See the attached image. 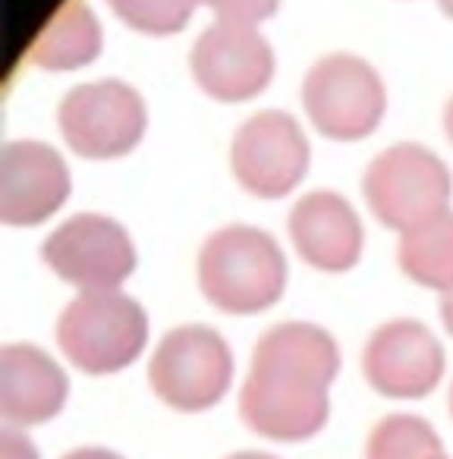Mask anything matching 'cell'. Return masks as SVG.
I'll return each mask as SVG.
<instances>
[{
  "mask_svg": "<svg viewBox=\"0 0 453 459\" xmlns=\"http://www.w3.org/2000/svg\"><path fill=\"white\" fill-rule=\"evenodd\" d=\"M198 287L223 312H262L287 287V258L271 233L231 223L214 230L198 249Z\"/></svg>",
  "mask_w": 453,
  "mask_h": 459,
  "instance_id": "obj_1",
  "label": "cell"
},
{
  "mask_svg": "<svg viewBox=\"0 0 453 459\" xmlns=\"http://www.w3.org/2000/svg\"><path fill=\"white\" fill-rule=\"evenodd\" d=\"M57 340L76 368L89 375H110L135 362L145 350V308L120 290H91L64 308Z\"/></svg>",
  "mask_w": 453,
  "mask_h": 459,
  "instance_id": "obj_2",
  "label": "cell"
},
{
  "mask_svg": "<svg viewBox=\"0 0 453 459\" xmlns=\"http://www.w3.org/2000/svg\"><path fill=\"white\" fill-rule=\"evenodd\" d=\"M362 189L371 214L384 227L406 233V230L444 214L453 179L447 164L434 152L415 145V142H400L371 160Z\"/></svg>",
  "mask_w": 453,
  "mask_h": 459,
  "instance_id": "obj_3",
  "label": "cell"
},
{
  "mask_svg": "<svg viewBox=\"0 0 453 459\" xmlns=\"http://www.w3.org/2000/svg\"><path fill=\"white\" fill-rule=\"evenodd\" d=\"M233 356L227 340L202 325H183L158 343L148 381L167 406L179 412L211 409L231 387Z\"/></svg>",
  "mask_w": 453,
  "mask_h": 459,
  "instance_id": "obj_4",
  "label": "cell"
},
{
  "mask_svg": "<svg viewBox=\"0 0 453 459\" xmlns=\"http://www.w3.org/2000/svg\"><path fill=\"white\" fill-rule=\"evenodd\" d=\"M302 104L318 133L331 139H362L384 117V82L375 66L353 54H327L302 82Z\"/></svg>",
  "mask_w": 453,
  "mask_h": 459,
  "instance_id": "obj_5",
  "label": "cell"
},
{
  "mask_svg": "<svg viewBox=\"0 0 453 459\" xmlns=\"http://www.w3.org/2000/svg\"><path fill=\"white\" fill-rule=\"evenodd\" d=\"M60 133L83 158H117L139 145L145 133V101L120 79L85 82L66 91L57 110Z\"/></svg>",
  "mask_w": 453,
  "mask_h": 459,
  "instance_id": "obj_6",
  "label": "cell"
},
{
  "mask_svg": "<svg viewBox=\"0 0 453 459\" xmlns=\"http://www.w3.org/2000/svg\"><path fill=\"white\" fill-rule=\"evenodd\" d=\"M45 264L73 287L117 290L135 268V249L129 233L104 214H76L64 221L41 246Z\"/></svg>",
  "mask_w": 453,
  "mask_h": 459,
  "instance_id": "obj_7",
  "label": "cell"
},
{
  "mask_svg": "<svg viewBox=\"0 0 453 459\" xmlns=\"http://www.w3.org/2000/svg\"><path fill=\"white\" fill-rule=\"evenodd\" d=\"M243 421L271 440H306L318 434L331 412L327 384L302 371L252 362L240 394Z\"/></svg>",
  "mask_w": 453,
  "mask_h": 459,
  "instance_id": "obj_8",
  "label": "cell"
},
{
  "mask_svg": "<svg viewBox=\"0 0 453 459\" xmlns=\"http://www.w3.org/2000/svg\"><path fill=\"white\" fill-rule=\"evenodd\" d=\"M231 164L252 195L281 198L306 177L309 139L287 110H258L233 135Z\"/></svg>",
  "mask_w": 453,
  "mask_h": 459,
  "instance_id": "obj_9",
  "label": "cell"
},
{
  "mask_svg": "<svg viewBox=\"0 0 453 459\" xmlns=\"http://www.w3.org/2000/svg\"><path fill=\"white\" fill-rule=\"evenodd\" d=\"M189 66L202 91L217 101H246L274 76V51L256 26L214 20L196 39Z\"/></svg>",
  "mask_w": 453,
  "mask_h": 459,
  "instance_id": "obj_10",
  "label": "cell"
},
{
  "mask_svg": "<svg viewBox=\"0 0 453 459\" xmlns=\"http://www.w3.org/2000/svg\"><path fill=\"white\" fill-rule=\"evenodd\" d=\"M362 368L378 394L415 400L438 387L444 375V350L419 321H388L365 343Z\"/></svg>",
  "mask_w": 453,
  "mask_h": 459,
  "instance_id": "obj_11",
  "label": "cell"
},
{
  "mask_svg": "<svg viewBox=\"0 0 453 459\" xmlns=\"http://www.w3.org/2000/svg\"><path fill=\"white\" fill-rule=\"evenodd\" d=\"M70 195L66 160L35 139L7 142L0 152V221L35 227Z\"/></svg>",
  "mask_w": 453,
  "mask_h": 459,
  "instance_id": "obj_12",
  "label": "cell"
},
{
  "mask_svg": "<svg viewBox=\"0 0 453 459\" xmlns=\"http://www.w3.org/2000/svg\"><path fill=\"white\" fill-rule=\"evenodd\" d=\"M290 237L312 268L331 274L353 268L362 252V223L353 204L331 189H315L293 204Z\"/></svg>",
  "mask_w": 453,
  "mask_h": 459,
  "instance_id": "obj_13",
  "label": "cell"
},
{
  "mask_svg": "<svg viewBox=\"0 0 453 459\" xmlns=\"http://www.w3.org/2000/svg\"><path fill=\"white\" fill-rule=\"evenodd\" d=\"M66 375L32 343H10L0 352V415L10 425H39L64 409Z\"/></svg>",
  "mask_w": 453,
  "mask_h": 459,
  "instance_id": "obj_14",
  "label": "cell"
},
{
  "mask_svg": "<svg viewBox=\"0 0 453 459\" xmlns=\"http://www.w3.org/2000/svg\"><path fill=\"white\" fill-rule=\"evenodd\" d=\"M98 54H101V26L85 0L60 4L32 41V60L41 70H76Z\"/></svg>",
  "mask_w": 453,
  "mask_h": 459,
  "instance_id": "obj_15",
  "label": "cell"
},
{
  "mask_svg": "<svg viewBox=\"0 0 453 459\" xmlns=\"http://www.w3.org/2000/svg\"><path fill=\"white\" fill-rule=\"evenodd\" d=\"M258 365H281L302 375L315 377L321 384H331L340 368V350L327 331L302 321H287L262 333L256 346Z\"/></svg>",
  "mask_w": 453,
  "mask_h": 459,
  "instance_id": "obj_16",
  "label": "cell"
},
{
  "mask_svg": "<svg viewBox=\"0 0 453 459\" xmlns=\"http://www.w3.org/2000/svg\"><path fill=\"white\" fill-rule=\"evenodd\" d=\"M396 262H400L403 274H409L422 287L440 290V293L450 290L453 287V211H444V214L400 233Z\"/></svg>",
  "mask_w": 453,
  "mask_h": 459,
  "instance_id": "obj_17",
  "label": "cell"
},
{
  "mask_svg": "<svg viewBox=\"0 0 453 459\" xmlns=\"http://www.w3.org/2000/svg\"><path fill=\"white\" fill-rule=\"evenodd\" d=\"M440 437L419 415H388L369 437V459H438Z\"/></svg>",
  "mask_w": 453,
  "mask_h": 459,
  "instance_id": "obj_18",
  "label": "cell"
},
{
  "mask_svg": "<svg viewBox=\"0 0 453 459\" xmlns=\"http://www.w3.org/2000/svg\"><path fill=\"white\" fill-rule=\"evenodd\" d=\"M120 20L148 35H170L189 22L198 0H108Z\"/></svg>",
  "mask_w": 453,
  "mask_h": 459,
  "instance_id": "obj_19",
  "label": "cell"
},
{
  "mask_svg": "<svg viewBox=\"0 0 453 459\" xmlns=\"http://www.w3.org/2000/svg\"><path fill=\"white\" fill-rule=\"evenodd\" d=\"M198 4H202V7L214 10L217 20L256 26V22H262L265 16L274 13L281 0H198Z\"/></svg>",
  "mask_w": 453,
  "mask_h": 459,
  "instance_id": "obj_20",
  "label": "cell"
},
{
  "mask_svg": "<svg viewBox=\"0 0 453 459\" xmlns=\"http://www.w3.org/2000/svg\"><path fill=\"white\" fill-rule=\"evenodd\" d=\"M0 459H39V450L22 434L4 431L0 434Z\"/></svg>",
  "mask_w": 453,
  "mask_h": 459,
  "instance_id": "obj_21",
  "label": "cell"
},
{
  "mask_svg": "<svg viewBox=\"0 0 453 459\" xmlns=\"http://www.w3.org/2000/svg\"><path fill=\"white\" fill-rule=\"evenodd\" d=\"M64 459H120V456H117V453H110V450H98V446H85V450L66 453Z\"/></svg>",
  "mask_w": 453,
  "mask_h": 459,
  "instance_id": "obj_22",
  "label": "cell"
},
{
  "mask_svg": "<svg viewBox=\"0 0 453 459\" xmlns=\"http://www.w3.org/2000/svg\"><path fill=\"white\" fill-rule=\"evenodd\" d=\"M440 318H444V327L453 333V287L444 290V296H440Z\"/></svg>",
  "mask_w": 453,
  "mask_h": 459,
  "instance_id": "obj_23",
  "label": "cell"
},
{
  "mask_svg": "<svg viewBox=\"0 0 453 459\" xmlns=\"http://www.w3.org/2000/svg\"><path fill=\"white\" fill-rule=\"evenodd\" d=\"M444 129H447V139L453 142V98L447 101V108H444Z\"/></svg>",
  "mask_w": 453,
  "mask_h": 459,
  "instance_id": "obj_24",
  "label": "cell"
},
{
  "mask_svg": "<svg viewBox=\"0 0 453 459\" xmlns=\"http://www.w3.org/2000/svg\"><path fill=\"white\" fill-rule=\"evenodd\" d=\"M231 459H274V456H268V453H237Z\"/></svg>",
  "mask_w": 453,
  "mask_h": 459,
  "instance_id": "obj_25",
  "label": "cell"
},
{
  "mask_svg": "<svg viewBox=\"0 0 453 459\" xmlns=\"http://www.w3.org/2000/svg\"><path fill=\"white\" fill-rule=\"evenodd\" d=\"M440 4V10H444L447 16H453V0H438Z\"/></svg>",
  "mask_w": 453,
  "mask_h": 459,
  "instance_id": "obj_26",
  "label": "cell"
},
{
  "mask_svg": "<svg viewBox=\"0 0 453 459\" xmlns=\"http://www.w3.org/2000/svg\"><path fill=\"white\" fill-rule=\"evenodd\" d=\"M450 412H453V390H450Z\"/></svg>",
  "mask_w": 453,
  "mask_h": 459,
  "instance_id": "obj_27",
  "label": "cell"
},
{
  "mask_svg": "<svg viewBox=\"0 0 453 459\" xmlns=\"http://www.w3.org/2000/svg\"><path fill=\"white\" fill-rule=\"evenodd\" d=\"M438 459H444V456H438Z\"/></svg>",
  "mask_w": 453,
  "mask_h": 459,
  "instance_id": "obj_28",
  "label": "cell"
}]
</instances>
